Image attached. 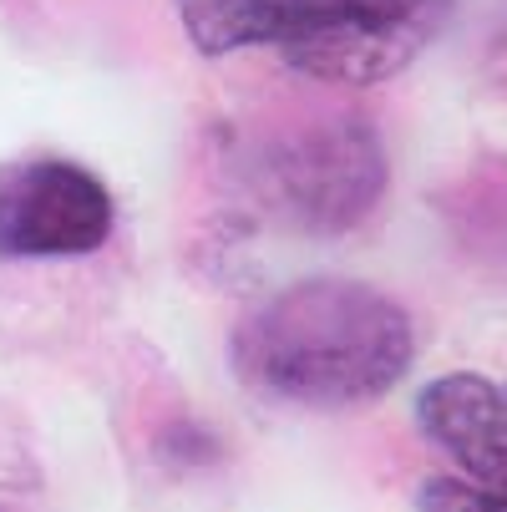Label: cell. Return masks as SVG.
Segmentation results:
<instances>
[{
  "label": "cell",
  "mask_w": 507,
  "mask_h": 512,
  "mask_svg": "<svg viewBox=\"0 0 507 512\" xmlns=\"http://www.w3.org/2000/svg\"><path fill=\"white\" fill-rule=\"evenodd\" d=\"M416 355L411 315L360 279H300L254 305L229 340L244 386L315 411L386 396Z\"/></svg>",
  "instance_id": "6da1fadb"
},
{
  "label": "cell",
  "mask_w": 507,
  "mask_h": 512,
  "mask_svg": "<svg viewBox=\"0 0 507 512\" xmlns=\"http://www.w3.org/2000/svg\"><path fill=\"white\" fill-rule=\"evenodd\" d=\"M457 0H178L203 56L274 46L289 71L330 87L391 82L442 36Z\"/></svg>",
  "instance_id": "7a4b0ae2"
},
{
  "label": "cell",
  "mask_w": 507,
  "mask_h": 512,
  "mask_svg": "<svg viewBox=\"0 0 507 512\" xmlns=\"http://www.w3.org/2000/svg\"><path fill=\"white\" fill-rule=\"evenodd\" d=\"M264 173L279 208L315 234L355 229L386 193V153L366 117H325L284 132Z\"/></svg>",
  "instance_id": "3957f363"
},
{
  "label": "cell",
  "mask_w": 507,
  "mask_h": 512,
  "mask_svg": "<svg viewBox=\"0 0 507 512\" xmlns=\"http://www.w3.org/2000/svg\"><path fill=\"white\" fill-rule=\"evenodd\" d=\"M112 193L97 173L26 158L0 168V259H77L112 239Z\"/></svg>",
  "instance_id": "277c9868"
},
{
  "label": "cell",
  "mask_w": 507,
  "mask_h": 512,
  "mask_svg": "<svg viewBox=\"0 0 507 512\" xmlns=\"http://www.w3.org/2000/svg\"><path fill=\"white\" fill-rule=\"evenodd\" d=\"M416 426L431 447L457 462L462 482L507 492V381L482 371L426 381L416 396Z\"/></svg>",
  "instance_id": "5b68a950"
},
{
  "label": "cell",
  "mask_w": 507,
  "mask_h": 512,
  "mask_svg": "<svg viewBox=\"0 0 507 512\" xmlns=\"http://www.w3.org/2000/svg\"><path fill=\"white\" fill-rule=\"evenodd\" d=\"M416 512H507V492H487L462 477H426L416 492Z\"/></svg>",
  "instance_id": "8992f818"
}]
</instances>
